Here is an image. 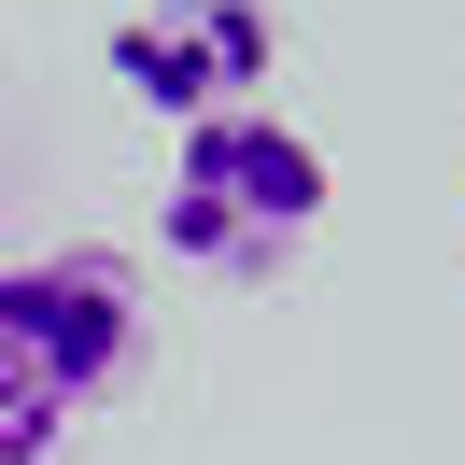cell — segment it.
<instances>
[{"mask_svg": "<svg viewBox=\"0 0 465 465\" xmlns=\"http://www.w3.org/2000/svg\"><path fill=\"white\" fill-rule=\"evenodd\" d=\"M324 198H339V183H324V142L254 99V114H212V127L170 142L155 226H170V254L212 268V282H282V268L324 240Z\"/></svg>", "mask_w": 465, "mask_h": 465, "instance_id": "obj_1", "label": "cell"}, {"mask_svg": "<svg viewBox=\"0 0 465 465\" xmlns=\"http://www.w3.org/2000/svg\"><path fill=\"white\" fill-rule=\"evenodd\" d=\"M142 367V282L114 254H15L0 268V381L43 409H99Z\"/></svg>", "mask_w": 465, "mask_h": 465, "instance_id": "obj_2", "label": "cell"}, {"mask_svg": "<svg viewBox=\"0 0 465 465\" xmlns=\"http://www.w3.org/2000/svg\"><path fill=\"white\" fill-rule=\"evenodd\" d=\"M99 57L155 127H212V114H254V85L282 71V15L268 0H127Z\"/></svg>", "mask_w": 465, "mask_h": 465, "instance_id": "obj_3", "label": "cell"}, {"mask_svg": "<svg viewBox=\"0 0 465 465\" xmlns=\"http://www.w3.org/2000/svg\"><path fill=\"white\" fill-rule=\"evenodd\" d=\"M57 437H71V409H43V395L0 381V465H57Z\"/></svg>", "mask_w": 465, "mask_h": 465, "instance_id": "obj_4", "label": "cell"}]
</instances>
